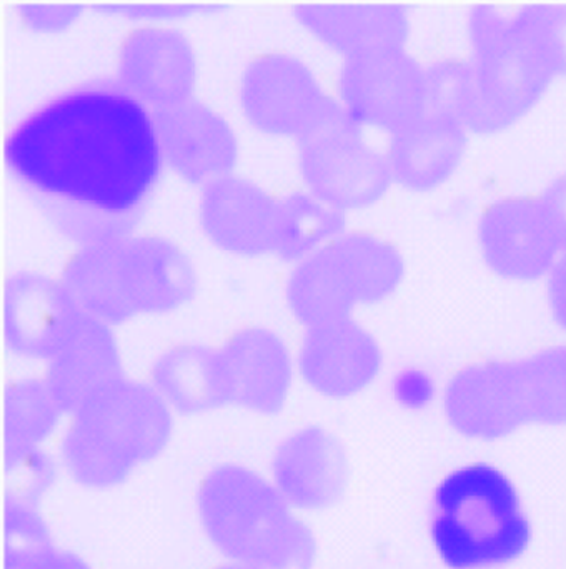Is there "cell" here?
<instances>
[{
  "mask_svg": "<svg viewBox=\"0 0 566 569\" xmlns=\"http://www.w3.org/2000/svg\"><path fill=\"white\" fill-rule=\"evenodd\" d=\"M428 538L446 569H496L528 551L533 528L513 479L498 466L469 461L433 488Z\"/></svg>",
  "mask_w": 566,
  "mask_h": 569,
  "instance_id": "obj_1",
  "label": "cell"
},
{
  "mask_svg": "<svg viewBox=\"0 0 566 569\" xmlns=\"http://www.w3.org/2000/svg\"><path fill=\"white\" fill-rule=\"evenodd\" d=\"M240 98L250 122L275 134L302 136L325 108L309 66L289 56L250 64Z\"/></svg>",
  "mask_w": 566,
  "mask_h": 569,
  "instance_id": "obj_2",
  "label": "cell"
},
{
  "mask_svg": "<svg viewBox=\"0 0 566 569\" xmlns=\"http://www.w3.org/2000/svg\"><path fill=\"white\" fill-rule=\"evenodd\" d=\"M448 425L475 441H498L528 425L516 368L485 366L456 376L443 396Z\"/></svg>",
  "mask_w": 566,
  "mask_h": 569,
  "instance_id": "obj_3",
  "label": "cell"
},
{
  "mask_svg": "<svg viewBox=\"0 0 566 569\" xmlns=\"http://www.w3.org/2000/svg\"><path fill=\"white\" fill-rule=\"evenodd\" d=\"M115 271L120 298L129 315L179 308L195 288L192 262L165 239H117Z\"/></svg>",
  "mask_w": 566,
  "mask_h": 569,
  "instance_id": "obj_4",
  "label": "cell"
},
{
  "mask_svg": "<svg viewBox=\"0 0 566 569\" xmlns=\"http://www.w3.org/2000/svg\"><path fill=\"white\" fill-rule=\"evenodd\" d=\"M160 152L189 181L223 178L236 154V139L229 122L209 106L180 102L153 112Z\"/></svg>",
  "mask_w": 566,
  "mask_h": 569,
  "instance_id": "obj_5",
  "label": "cell"
},
{
  "mask_svg": "<svg viewBox=\"0 0 566 569\" xmlns=\"http://www.w3.org/2000/svg\"><path fill=\"white\" fill-rule=\"evenodd\" d=\"M195 68L192 48L180 32L146 29L123 49L119 76L130 94L160 109L189 101Z\"/></svg>",
  "mask_w": 566,
  "mask_h": 569,
  "instance_id": "obj_6",
  "label": "cell"
},
{
  "mask_svg": "<svg viewBox=\"0 0 566 569\" xmlns=\"http://www.w3.org/2000/svg\"><path fill=\"white\" fill-rule=\"evenodd\" d=\"M275 199L245 179L206 182L200 202L203 231L220 248L239 254L275 252Z\"/></svg>",
  "mask_w": 566,
  "mask_h": 569,
  "instance_id": "obj_7",
  "label": "cell"
},
{
  "mask_svg": "<svg viewBox=\"0 0 566 569\" xmlns=\"http://www.w3.org/2000/svg\"><path fill=\"white\" fill-rule=\"evenodd\" d=\"M83 309L63 282L37 271L10 276L3 291V318L32 338H59L82 325Z\"/></svg>",
  "mask_w": 566,
  "mask_h": 569,
  "instance_id": "obj_8",
  "label": "cell"
},
{
  "mask_svg": "<svg viewBox=\"0 0 566 569\" xmlns=\"http://www.w3.org/2000/svg\"><path fill=\"white\" fill-rule=\"evenodd\" d=\"M275 208V252L282 258L306 259L332 236L333 212L306 192H290L273 202Z\"/></svg>",
  "mask_w": 566,
  "mask_h": 569,
  "instance_id": "obj_9",
  "label": "cell"
},
{
  "mask_svg": "<svg viewBox=\"0 0 566 569\" xmlns=\"http://www.w3.org/2000/svg\"><path fill=\"white\" fill-rule=\"evenodd\" d=\"M528 425L566 426V358L516 368Z\"/></svg>",
  "mask_w": 566,
  "mask_h": 569,
  "instance_id": "obj_10",
  "label": "cell"
},
{
  "mask_svg": "<svg viewBox=\"0 0 566 569\" xmlns=\"http://www.w3.org/2000/svg\"><path fill=\"white\" fill-rule=\"evenodd\" d=\"M393 398L408 411H423L435 401L436 381L429 372L418 368L403 369L393 379Z\"/></svg>",
  "mask_w": 566,
  "mask_h": 569,
  "instance_id": "obj_11",
  "label": "cell"
},
{
  "mask_svg": "<svg viewBox=\"0 0 566 569\" xmlns=\"http://www.w3.org/2000/svg\"><path fill=\"white\" fill-rule=\"evenodd\" d=\"M23 466H26V468H36V466H37L36 456H33V455L23 456Z\"/></svg>",
  "mask_w": 566,
  "mask_h": 569,
  "instance_id": "obj_12",
  "label": "cell"
}]
</instances>
